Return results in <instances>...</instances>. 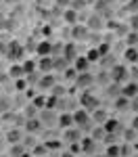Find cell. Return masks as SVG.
<instances>
[{
    "mask_svg": "<svg viewBox=\"0 0 138 157\" xmlns=\"http://www.w3.org/2000/svg\"><path fill=\"white\" fill-rule=\"evenodd\" d=\"M105 2H107V4H113V2H117V0H105Z\"/></svg>",
    "mask_w": 138,
    "mask_h": 157,
    "instance_id": "50",
    "label": "cell"
},
{
    "mask_svg": "<svg viewBox=\"0 0 138 157\" xmlns=\"http://www.w3.org/2000/svg\"><path fill=\"white\" fill-rule=\"evenodd\" d=\"M17 88H19V90H23V88H25V82H23V80H19V82H17Z\"/></svg>",
    "mask_w": 138,
    "mask_h": 157,
    "instance_id": "47",
    "label": "cell"
},
{
    "mask_svg": "<svg viewBox=\"0 0 138 157\" xmlns=\"http://www.w3.org/2000/svg\"><path fill=\"white\" fill-rule=\"evenodd\" d=\"M90 124H92V117L88 115L86 109H80V111L73 113V126H77V128H90Z\"/></svg>",
    "mask_w": 138,
    "mask_h": 157,
    "instance_id": "3",
    "label": "cell"
},
{
    "mask_svg": "<svg viewBox=\"0 0 138 157\" xmlns=\"http://www.w3.org/2000/svg\"><path fill=\"white\" fill-rule=\"evenodd\" d=\"M23 153H25L23 145H13V149H11V155L13 157H19V155H23Z\"/></svg>",
    "mask_w": 138,
    "mask_h": 157,
    "instance_id": "34",
    "label": "cell"
},
{
    "mask_svg": "<svg viewBox=\"0 0 138 157\" xmlns=\"http://www.w3.org/2000/svg\"><path fill=\"white\" fill-rule=\"evenodd\" d=\"M9 75H11V78H15V80L23 78V75H25V73H23V67H21V65H13L11 69H9Z\"/></svg>",
    "mask_w": 138,
    "mask_h": 157,
    "instance_id": "28",
    "label": "cell"
},
{
    "mask_svg": "<svg viewBox=\"0 0 138 157\" xmlns=\"http://www.w3.org/2000/svg\"><path fill=\"white\" fill-rule=\"evenodd\" d=\"M6 2H11V4H15V2H21V0H6Z\"/></svg>",
    "mask_w": 138,
    "mask_h": 157,
    "instance_id": "51",
    "label": "cell"
},
{
    "mask_svg": "<svg viewBox=\"0 0 138 157\" xmlns=\"http://www.w3.org/2000/svg\"><path fill=\"white\" fill-rule=\"evenodd\" d=\"M67 63H69V61L65 59V57H52V69L65 71V69H67Z\"/></svg>",
    "mask_w": 138,
    "mask_h": 157,
    "instance_id": "20",
    "label": "cell"
},
{
    "mask_svg": "<svg viewBox=\"0 0 138 157\" xmlns=\"http://www.w3.org/2000/svg\"><path fill=\"white\" fill-rule=\"evenodd\" d=\"M105 155H107V157H121V147L117 145V143H115V145H109Z\"/></svg>",
    "mask_w": 138,
    "mask_h": 157,
    "instance_id": "26",
    "label": "cell"
},
{
    "mask_svg": "<svg viewBox=\"0 0 138 157\" xmlns=\"http://www.w3.org/2000/svg\"><path fill=\"white\" fill-rule=\"evenodd\" d=\"M90 36V29H88L86 25H73V27H71V38H73V40H86V38Z\"/></svg>",
    "mask_w": 138,
    "mask_h": 157,
    "instance_id": "7",
    "label": "cell"
},
{
    "mask_svg": "<svg viewBox=\"0 0 138 157\" xmlns=\"http://www.w3.org/2000/svg\"><path fill=\"white\" fill-rule=\"evenodd\" d=\"M63 57L67 61H75L77 59V46L75 44H67V46H63Z\"/></svg>",
    "mask_w": 138,
    "mask_h": 157,
    "instance_id": "14",
    "label": "cell"
},
{
    "mask_svg": "<svg viewBox=\"0 0 138 157\" xmlns=\"http://www.w3.org/2000/svg\"><path fill=\"white\" fill-rule=\"evenodd\" d=\"M4 138H6L9 143H13V145H19V143H21V132H19V130H9Z\"/></svg>",
    "mask_w": 138,
    "mask_h": 157,
    "instance_id": "23",
    "label": "cell"
},
{
    "mask_svg": "<svg viewBox=\"0 0 138 157\" xmlns=\"http://www.w3.org/2000/svg\"><path fill=\"white\" fill-rule=\"evenodd\" d=\"M4 57H9V59H21L23 57V46L19 44V42H9L6 44V55Z\"/></svg>",
    "mask_w": 138,
    "mask_h": 157,
    "instance_id": "4",
    "label": "cell"
},
{
    "mask_svg": "<svg viewBox=\"0 0 138 157\" xmlns=\"http://www.w3.org/2000/svg\"><path fill=\"white\" fill-rule=\"evenodd\" d=\"M38 88H40V90H52V88H54V78H52L50 73H44V75L38 80Z\"/></svg>",
    "mask_w": 138,
    "mask_h": 157,
    "instance_id": "8",
    "label": "cell"
},
{
    "mask_svg": "<svg viewBox=\"0 0 138 157\" xmlns=\"http://www.w3.org/2000/svg\"><path fill=\"white\" fill-rule=\"evenodd\" d=\"M2 138H4V136H0V145H2Z\"/></svg>",
    "mask_w": 138,
    "mask_h": 157,
    "instance_id": "54",
    "label": "cell"
},
{
    "mask_svg": "<svg viewBox=\"0 0 138 157\" xmlns=\"http://www.w3.org/2000/svg\"><path fill=\"white\" fill-rule=\"evenodd\" d=\"M136 86H138V84H136Z\"/></svg>",
    "mask_w": 138,
    "mask_h": 157,
    "instance_id": "56",
    "label": "cell"
},
{
    "mask_svg": "<svg viewBox=\"0 0 138 157\" xmlns=\"http://www.w3.org/2000/svg\"><path fill=\"white\" fill-rule=\"evenodd\" d=\"M90 63H96V61H100V52L99 48H92V50H88V57H86Z\"/></svg>",
    "mask_w": 138,
    "mask_h": 157,
    "instance_id": "31",
    "label": "cell"
},
{
    "mask_svg": "<svg viewBox=\"0 0 138 157\" xmlns=\"http://www.w3.org/2000/svg\"><path fill=\"white\" fill-rule=\"evenodd\" d=\"M63 19H65L69 25H77V11H73V9H65Z\"/></svg>",
    "mask_w": 138,
    "mask_h": 157,
    "instance_id": "21",
    "label": "cell"
},
{
    "mask_svg": "<svg viewBox=\"0 0 138 157\" xmlns=\"http://www.w3.org/2000/svg\"><path fill=\"white\" fill-rule=\"evenodd\" d=\"M42 128V124H40V120L38 117H32V120H25V130L29 134H34V132H38Z\"/></svg>",
    "mask_w": 138,
    "mask_h": 157,
    "instance_id": "18",
    "label": "cell"
},
{
    "mask_svg": "<svg viewBox=\"0 0 138 157\" xmlns=\"http://www.w3.org/2000/svg\"><path fill=\"white\" fill-rule=\"evenodd\" d=\"M128 11L132 13V15H136L138 13V0H130L128 2Z\"/></svg>",
    "mask_w": 138,
    "mask_h": 157,
    "instance_id": "38",
    "label": "cell"
},
{
    "mask_svg": "<svg viewBox=\"0 0 138 157\" xmlns=\"http://www.w3.org/2000/svg\"><path fill=\"white\" fill-rule=\"evenodd\" d=\"M9 105H11L9 98H0V111H9Z\"/></svg>",
    "mask_w": 138,
    "mask_h": 157,
    "instance_id": "43",
    "label": "cell"
},
{
    "mask_svg": "<svg viewBox=\"0 0 138 157\" xmlns=\"http://www.w3.org/2000/svg\"><path fill=\"white\" fill-rule=\"evenodd\" d=\"M130 107H132V111H136V113H138V94L134 98H130Z\"/></svg>",
    "mask_w": 138,
    "mask_h": 157,
    "instance_id": "44",
    "label": "cell"
},
{
    "mask_svg": "<svg viewBox=\"0 0 138 157\" xmlns=\"http://www.w3.org/2000/svg\"><path fill=\"white\" fill-rule=\"evenodd\" d=\"M36 50H38L40 57H50V55H52V44H50V40H42V42H38Z\"/></svg>",
    "mask_w": 138,
    "mask_h": 157,
    "instance_id": "11",
    "label": "cell"
},
{
    "mask_svg": "<svg viewBox=\"0 0 138 157\" xmlns=\"http://www.w3.org/2000/svg\"><path fill=\"white\" fill-rule=\"evenodd\" d=\"M111 78L115 84H121V82H125L128 78H130V73H128V67L125 65H113L111 67Z\"/></svg>",
    "mask_w": 138,
    "mask_h": 157,
    "instance_id": "2",
    "label": "cell"
},
{
    "mask_svg": "<svg viewBox=\"0 0 138 157\" xmlns=\"http://www.w3.org/2000/svg\"><path fill=\"white\" fill-rule=\"evenodd\" d=\"M134 48H136V50H138V44H136V46H134Z\"/></svg>",
    "mask_w": 138,
    "mask_h": 157,
    "instance_id": "55",
    "label": "cell"
},
{
    "mask_svg": "<svg viewBox=\"0 0 138 157\" xmlns=\"http://www.w3.org/2000/svg\"><path fill=\"white\" fill-rule=\"evenodd\" d=\"M65 140L67 143H77V140H82V132L75 130V128H67L65 130Z\"/></svg>",
    "mask_w": 138,
    "mask_h": 157,
    "instance_id": "16",
    "label": "cell"
},
{
    "mask_svg": "<svg viewBox=\"0 0 138 157\" xmlns=\"http://www.w3.org/2000/svg\"><path fill=\"white\" fill-rule=\"evenodd\" d=\"M19 157H32V155H27V153H23V155H19Z\"/></svg>",
    "mask_w": 138,
    "mask_h": 157,
    "instance_id": "52",
    "label": "cell"
},
{
    "mask_svg": "<svg viewBox=\"0 0 138 157\" xmlns=\"http://www.w3.org/2000/svg\"><path fill=\"white\" fill-rule=\"evenodd\" d=\"M103 17H100V13H94V15H90L88 17V29H103Z\"/></svg>",
    "mask_w": 138,
    "mask_h": 157,
    "instance_id": "10",
    "label": "cell"
},
{
    "mask_svg": "<svg viewBox=\"0 0 138 157\" xmlns=\"http://www.w3.org/2000/svg\"><path fill=\"white\" fill-rule=\"evenodd\" d=\"M69 4H71V0H57V6H65L67 9Z\"/></svg>",
    "mask_w": 138,
    "mask_h": 157,
    "instance_id": "45",
    "label": "cell"
},
{
    "mask_svg": "<svg viewBox=\"0 0 138 157\" xmlns=\"http://www.w3.org/2000/svg\"><path fill=\"white\" fill-rule=\"evenodd\" d=\"M25 117H27V120L36 117V109H34V105H29V109H25Z\"/></svg>",
    "mask_w": 138,
    "mask_h": 157,
    "instance_id": "42",
    "label": "cell"
},
{
    "mask_svg": "<svg viewBox=\"0 0 138 157\" xmlns=\"http://www.w3.org/2000/svg\"><path fill=\"white\" fill-rule=\"evenodd\" d=\"M125 42H128V46H136L138 44V34L136 32H130L128 38H125Z\"/></svg>",
    "mask_w": 138,
    "mask_h": 157,
    "instance_id": "32",
    "label": "cell"
},
{
    "mask_svg": "<svg viewBox=\"0 0 138 157\" xmlns=\"http://www.w3.org/2000/svg\"><path fill=\"white\" fill-rule=\"evenodd\" d=\"M63 157H75L73 153H63Z\"/></svg>",
    "mask_w": 138,
    "mask_h": 157,
    "instance_id": "49",
    "label": "cell"
},
{
    "mask_svg": "<svg viewBox=\"0 0 138 157\" xmlns=\"http://www.w3.org/2000/svg\"><path fill=\"white\" fill-rule=\"evenodd\" d=\"M38 120H40V124H42V126H57V121H59V115H57L52 109H46V111H44V113H42Z\"/></svg>",
    "mask_w": 138,
    "mask_h": 157,
    "instance_id": "6",
    "label": "cell"
},
{
    "mask_svg": "<svg viewBox=\"0 0 138 157\" xmlns=\"http://www.w3.org/2000/svg\"><path fill=\"white\" fill-rule=\"evenodd\" d=\"M138 94V86H136V82H128V84L121 88V97H125V98H134Z\"/></svg>",
    "mask_w": 138,
    "mask_h": 157,
    "instance_id": "12",
    "label": "cell"
},
{
    "mask_svg": "<svg viewBox=\"0 0 138 157\" xmlns=\"http://www.w3.org/2000/svg\"><path fill=\"white\" fill-rule=\"evenodd\" d=\"M86 6V0H71V4H69V9H73V11H82Z\"/></svg>",
    "mask_w": 138,
    "mask_h": 157,
    "instance_id": "33",
    "label": "cell"
},
{
    "mask_svg": "<svg viewBox=\"0 0 138 157\" xmlns=\"http://www.w3.org/2000/svg\"><path fill=\"white\" fill-rule=\"evenodd\" d=\"M61 128H73V113H63V115H59V121H57Z\"/></svg>",
    "mask_w": 138,
    "mask_h": 157,
    "instance_id": "15",
    "label": "cell"
},
{
    "mask_svg": "<svg viewBox=\"0 0 138 157\" xmlns=\"http://www.w3.org/2000/svg\"><path fill=\"white\" fill-rule=\"evenodd\" d=\"M105 128H103V126H99V128H94V130H92V136H90V138H92V140H96V143H99L100 138H105Z\"/></svg>",
    "mask_w": 138,
    "mask_h": 157,
    "instance_id": "29",
    "label": "cell"
},
{
    "mask_svg": "<svg viewBox=\"0 0 138 157\" xmlns=\"http://www.w3.org/2000/svg\"><path fill=\"white\" fill-rule=\"evenodd\" d=\"M32 105H34V107H44V105H46V98L44 97H36L34 101H32Z\"/></svg>",
    "mask_w": 138,
    "mask_h": 157,
    "instance_id": "39",
    "label": "cell"
},
{
    "mask_svg": "<svg viewBox=\"0 0 138 157\" xmlns=\"http://www.w3.org/2000/svg\"><path fill=\"white\" fill-rule=\"evenodd\" d=\"M107 27H109V29H117V23H115V21H109V25H107Z\"/></svg>",
    "mask_w": 138,
    "mask_h": 157,
    "instance_id": "48",
    "label": "cell"
},
{
    "mask_svg": "<svg viewBox=\"0 0 138 157\" xmlns=\"http://www.w3.org/2000/svg\"><path fill=\"white\" fill-rule=\"evenodd\" d=\"M40 71L42 73H48V71H52V57H42L40 59Z\"/></svg>",
    "mask_w": 138,
    "mask_h": 157,
    "instance_id": "22",
    "label": "cell"
},
{
    "mask_svg": "<svg viewBox=\"0 0 138 157\" xmlns=\"http://www.w3.org/2000/svg\"><path fill=\"white\" fill-rule=\"evenodd\" d=\"M21 67H23V73H25V75H32V73L36 71V63H34V61H25Z\"/></svg>",
    "mask_w": 138,
    "mask_h": 157,
    "instance_id": "30",
    "label": "cell"
},
{
    "mask_svg": "<svg viewBox=\"0 0 138 157\" xmlns=\"http://www.w3.org/2000/svg\"><path fill=\"white\" fill-rule=\"evenodd\" d=\"M73 63H75V67H73V69H75L77 73H84V71H88V67H90V61H88L86 57H77V59H75Z\"/></svg>",
    "mask_w": 138,
    "mask_h": 157,
    "instance_id": "17",
    "label": "cell"
},
{
    "mask_svg": "<svg viewBox=\"0 0 138 157\" xmlns=\"http://www.w3.org/2000/svg\"><path fill=\"white\" fill-rule=\"evenodd\" d=\"M124 57H125V61H128V63L136 65V63H138V50L134 48V46H128V48H125V52H124Z\"/></svg>",
    "mask_w": 138,
    "mask_h": 157,
    "instance_id": "19",
    "label": "cell"
},
{
    "mask_svg": "<svg viewBox=\"0 0 138 157\" xmlns=\"http://www.w3.org/2000/svg\"><path fill=\"white\" fill-rule=\"evenodd\" d=\"M124 138L128 140V143H132V140L136 138V132H134L132 128H125V130H124Z\"/></svg>",
    "mask_w": 138,
    "mask_h": 157,
    "instance_id": "35",
    "label": "cell"
},
{
    "mask_svg": "<svg viewBox=\"0 0 138 157\" xmlns=\"http://www.w3.org/2000/svg\"><path fill=\"white\" fill-rule=\"evenodd\" d=\"M130 29H132V32H136V34H138V13H136V15H132V17H130Z\"/></svg>",
    "mask_w": 138,
    "mask_h": 157,
    "instance_id": "36",
    "label": "cell"
},
{
    "mask_svg": "<svg viewBox=\"0 0 138 157\" xmlns=\"http://www.w3.org/2000/svg\"><path fill=\"white\" fill-rule=\"evenodd\" d=\"M132 130H134V132H138V115L132 120Z\"/></svg>",
    "mask_w": 138,
    "mask_h": 157,
    "instance_id": "46",
    "label": "cell"
},
{
    "mask_svg": "<svg viewBox=\"0 0 138 157\" xmlns=\"http://www.w3.org/2000/svg\"><path fill=\"white\" fill-rule=\"evenodd\" d=\"M128 107H130V98H125V97L115 98V109H117V111H125Z\"/></svg>",
    "mask_w": 138,
    "mask_h": 157,
    "instance_id": "25",
    "label": "cell"
},
{
    "mask_svg": "<svg viewBox=\"0 0 138 157\" xmlns=\"http://www.w3.org/2000/svg\"><path fill=\"white\" fill-rule=\"evenodd\" d=\"M94 157H107V155H94Z\"/></svg>",
    "mask_w": 138,
    "mask_h": 157,
    "instance_id": "53",
    "label": "cell"
},
{
    "mask_svg": "<svg viewBox=\"0 0 138 157\" xmlns=\"http://www.w3.org/2000/svg\"><path fill=\"white\" fill-rule=\"evenodd\" d=\"M107 94H109V97H113V98L121 97V86H119V84H115V82H113L111 86H107Z\"/></svg>",
    "mask_w": 138,
    "mask_h": 157,
    "instance_id": "27",
    "label": "cell"
},
{
    "mask_svg": "<svg viewBox=\"0 0 138 157\" xmlns=\"http://www.w3.org/2000/svg\"><path fill=\"white\" fill-rule=\"evenodd\" d=\"M75 84L80 86L82 90H86V88H90V86L94 84V75H92V73H88V71L77 73V78H75Z\"/></svg>",
    "mask_w": 138,
    "mask_h": 157,
    "instance_id": "5",
    "label": "cell"
},
{
    "mask_svg": "<svg viewBox=\"0 0 138 157\" xmlns=\"http://www.w3.org/2000/svg\"><path fill=\"white\" fill-rule=\"evenodd\" d=\"M80 105H82V109H99L100 107V101H99V97H94L92 92H82V97H80Z\"/></svg>",
    "mask_w": 138,
    "mask_h": 157,
    "instance_id": "1",
    "label": "cell"
},
{
    "mask_svg": "<svg viewBox=\"0 0 138 157\" xmlns=\"http://www.w3.org/2000/svg\"><path fill=\"white\" fill-rule=\"evenodd\" d=\"M65 78L75 80V78H77V71H75V69H71V67H67V69H65Z\"/></svg>",
    "mask_w": 138,
    "mask_h": 157,
    "instance_id": "41",
    "label": "cell"
},
{
    "mask_svg": "<svg viewBox=\"0 0 138 157\" xmlns=\"http://www.w3.org/2000/svg\"><path fill=\"white\" fill-rule=\"evenodd\" d=\"M103 128H105V132H107V134L121 132V126H119V121H117V120H107L105 124H103Z\"/></svg>",
    "mask_w": 138,
    "mask_h": 157,
    "instance_id": "13",
    "label": "cell"
},
{
    "mask_svg": "<svg viewBox=\"0 0 138 157\" xmlns=\"http://www.w3.org/2000/svg\"><path fill=\"white\" fill-rule=\"evenodd\" d=\"M80 147H82V153L92 155V153L96 151V140H92L90 136H88V138H82V140H80Z\"/></svg>",
    "mask_w": 138,
    "mask_h": 157,
    "instance_id": "9",
    "label": "cell"
},
{
    "mask_svg": "<svg viewBox=\"0 0 138 157\" xmlns=\"http://www.w3.org/2000/svg\"><path fill=\"white\" fill-rule=\"evenodd\" d=\"M105 143L107 145H115L117 143V134H105Z\"/></svg>",
    "mask_w": 138,
    "mask_h": 157,
    "instance_id": "40",
    "label": "cell"
},
{
    "mask_svg": "<svg viewBox=\"0 0 138 157\" xmlns=\"http://www.w3.org/2000/svg\"><path fill=\"white\" fill-rule=\"evenodd\" d=\"M107 120H109V117H107V113H105L103 109H94V115H92V121H96V124H100V126H103V124H105Z\"/></svg>",
    "mask_w": 138,
    "mask_h": 157,
    "instance_id": "24",
    "label": "cell"
},
{
    "mask_svg": "<svg viewBox=\"0 0 138 157\" xmlns=\"http://www.w3.org/2000/svg\"><path fill=\"white\" fill-rule=\"evenodd\" d=\"M128 73H130L132 82H136V84H138V65H132V69H128Z\"/></svg>",
    "mask_w": 138,
    "mask_h": 157,
    "instance_id": "37",
    "label": "cell"
}]
</instances>
